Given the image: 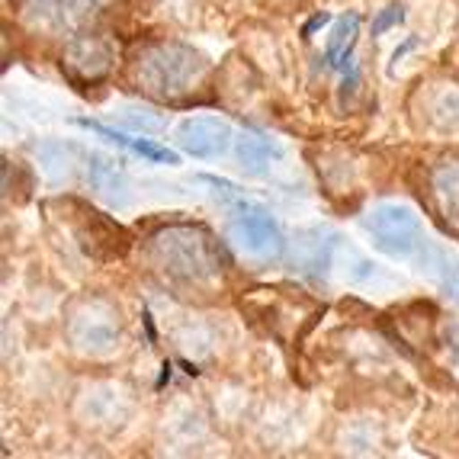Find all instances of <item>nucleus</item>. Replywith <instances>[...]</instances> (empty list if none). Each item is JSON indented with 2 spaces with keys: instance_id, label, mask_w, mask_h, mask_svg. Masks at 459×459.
<instances>
[{
  "instance_id": "f03ea898",
  "label": "nucleus",
  "mask_w": 459,
  "mask_h": 459,
  "mask_svg": "<svg viewBox=\"0 0 459 459\" xmlns=\"http://www.w3.org/2000/svg\"><path fill=\"white\" fill-rule=\"evenodd\" d=\"M369 229L379 238V247L389 254H408L418 245V219L408 209L385 206L373 215Z\"/></svg>"
},
{
  "instance_id": "423d86ee",
  "label": "nucleus",
  "mask_w": 459,
  "mask_h": 459,
  "mask_svg": "<svg viewBox=\"0 0 459 459\" xmlns=\"http://www.w3.org/2000/svg\"><path fill=\"white\" fill-rule=\"evenodd\" d=\"M405 23V7L402 4H389L385 10H379V16L373 20V26H369V32L373 36H383V32H389L392 26Z\"/></svg>"
},
{
  "instance_id": "0eeeda50",
  "label": "nucleus",
  "mask_w": 459,
  "mask_h": 459,
  "mask_svg": "<svg viewBox=\"0 0 459 459\" xmlns=\"http://www.w3.org/2000/svg\"><path fill=\"white\" fill-rule=\"evenodd\" d=\"M325 23H331V16H328V13H315L312 20H308V23L302 26V39H312V32H315V30H322Z\"/></svg>"
},
{
  "instance_id": "20e7f679",
  "label": "nucleus",
  "mask_w": 459,
  "mask_h": 459,
  "mask_svg": "<svg viewBox=\"0 0 459 459\" xmlns=\"http://www.w3.org/2000/svg\"><path fill=\"white\" fill-rule=\"evenodd\" d=\"M235 235L241 238V245L254 254H270L280 247V235H276L273 222H270L267 215H245V219L235 225Z\"/></svg>"
},
{
  "instance_id": "39448f33",
  "label": "nucleus",
  "mask_w": 459,
  "mask_h": 459,
  "mask_svg": "<svg viewBox=\"0 0 459 459\" xmlns=\"http://www.w3.org/2000/svg\"><path fill=\"white\" fill-rule=\"evenodd\" d=\"M357 30H360V13H347L337 20L328 48H325V68H341L351 58L357 46Z\"/></svg>"
},
{
  "instance_id": "6e6552de",
  "label": "nucleus",
  "mask_w": 459,
  "mask_h": 459,
  "mask_svg": "<svg viewBox=\"0 0 459 459\" xmlns=\"http://www.w3.org/2000/svg\"><path fill=\"white\" fill-rule=\"evenodd\" d=\"M411 48H418V39H414V36H411V39H408L405 46H398V48H395V52H392V62H402V58H405V55H408V52H411Z\"/></svg>"
},
{
  "instance_id": "7ed1b4c3",
  "label": "nucleus",
  "mask_w": 459,
  "mask_h": 459,
  "mask_svg": "<svg viewBox=\"0 0 459 459\" xmlns=\"http://www.w3.org/2000/svg\"><path fill=\"white\" fill-rule=\"evenodd\" d=\"M77 126H84V129L97 132V135H103V138H107V142H113V145H123V148H129V152L142 154V158H148V161H154V164H180V158H177V154L170 152V148L154 145V142H148V138L126 135V132L107 129V126L91 123V119H77Z\"/></svg>"
},
{
  "instance_id": "f257e3e1",
  "label": "nucleus",
  "mask_w": 459,
  "mask_h": 459,
  "mask_svg": "<svg viewBox=\"0 0 459 459\" xmlns=\"http://www.w3.org/2000/svg\"><path fill=\"white\" fill-rule=\"evenodd\" d=\"M177 142L193 158H215V154L229 152L231 129L219 119L196 116V119H186V123L177 126Z\"/></svg>"
}]
</instances>
